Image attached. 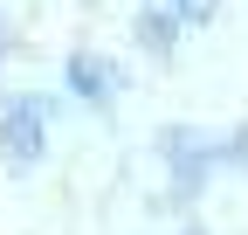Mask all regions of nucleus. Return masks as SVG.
<instances>
[{
    "mask_svg": "<svg viewBox=\"0 0 248 235\" xmlns=\"http://www.w3.org/2000/svg\"><path fill=\"white\" fill-rule=\"evenodd\" d=\"M166 159H172L179 194H200V187H207V166L228 159V145H207V138H193V132H166Z\"/></svg>",
    "mask_w": 248,
    "mask_h": 235,
    "instance_id": "f257e3e1",
    "label": "nucleus"
},
{
    "mask_svg": "<svg viewBox=\"0 0 248 235\" xmlns=\"http://www.w3.org/2000/svg\"><path fill=\"white\" fill-rule=\"evenodd\" d=\"M42 118H48L42 97H14V104H7V118H0V145H7V159H42Z\"/></svg>",
    "mask_w": 248,
    "mask_h": 235,
    "instance_id": "f03ea898",
    "label": "nucleus"
},
{
    "mask_svg": "<svg viewBox=\"0 0 248 235\" xmlns=\"http://www.w3.org/2000/svg\"><path fill=\"white\" fill-rule=\"evenodd\" d=\"M69 90H83V97H110L117 90V76H110V63H104V55H69Z\"/></svg>",
    "mask_w": 248,
    "mask_h": 235,
    "instance_id": "7ed1b4c3",
    "label": "nucleus"
},
{
    "mask_svg": "<svg viewBox=\"0 0 248 235\" xmlns=\"http://www.w3.org/2000/svg\"><path fill=\"white\" fill-rule=\"evenodd\" d=\"M172 21H179L172 7H145V42L152 49H172Z\"/></svg>",
    "mask_w": 248,
    "mask_h": 235,
    "instance_id": "20e7f679",
    "label": "nucleus"
},
{
    "mask_svg": "<svg viewBox=\"0 0 248 235\" xmlns=\"http://www.w3.org/2000/svg\"><path fill=\"white\" fill-rule=\"evenodd\" d=\"M166 7H179V21H207V7H214V0H166Z\"/></svg>",
    "mask_w": 248,
    "mask_h": 235,
    "instance_id": "39448f33",
    "label": "nucleus"
}]
</instances>
